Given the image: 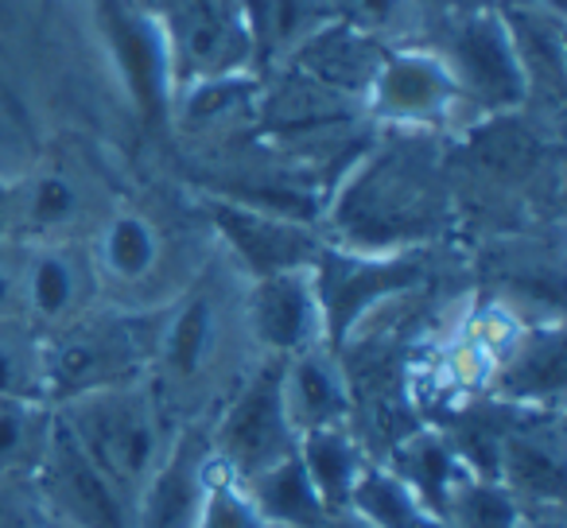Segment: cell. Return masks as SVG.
Here are the masks:
<instances>
[{
  "instance_id": "f35d334b",
  "label": "cell",
  "mask_w": 567,
  "mask_h": 528,
  "mask_svg": "<svg viewBox=\"0 0 567 528\" xmlns=\"http://www.w3.org/2000/svg\"><path fill=\"white\" fill-rule=\"evenodd\" d=\"M268 528H284V525H268Z\"/></svg>"
},
{
  "instance_id": "ab89813d",
  "label": "cell",
  "mask_w": 567,
  "mask_h": 528,
  "mask_svg": "<svg viewBox=\"0 0 567 528\" xmlns=\"http://www.w3.org/2000/svg\"><path fill=\"white\" fill-rule=\"evenodd\" d=\"M40 528H48V525H40Z\"/></svg>"
},
{
  "instance_id": "7402d4cb",
  "label": "cell",
  "mask_w": 567,
  "mask_h": 528,
  "mask_svg": "<svg viewBox=\"0 0 567 528\" xmlns=\"http://www.w3.org/2000/svg\"><path fill=\"white\" fill-rule=\"evenodd\" d=\"M241 4L249 51L260 66H288V59L331 24L327 0H237Z\"/></svg>"
},
{
  "instance_id": "e575fe53",
  "label": "cell",
  "mask_w": 567,
  "mask_h": 528,
  "mask_svg": "<svg viewBox=\"0 0 567 528\" xmlns=\"http://www.w3.org/2000/svg\"><path fill=\"white\" fill-rule=\"evenodd\" d=\"M0 241H12V179L0 172Z\"/></svg>"
},
{
  "instance_id": "83f0119b",
  "label": "cell",
  "mask_w": 567,
  "mask_h": 528,
  "mask_svg": "<svg viewBox=\"0 0 567 528\" xmlns=\"http://www.w3.org/2000/svg\"><path fill=\"white\" fill-rule=\"evenodd\" d=\"M55 408L43 401H0V474L35 478L48 455Z\"/></svg>"
},
{
  "instance_id": "d4e9b609",
  "label": "cell",
  "mask_w": 567,
  "mask_h": 528,
  "mask_svg": "<svg viewBox=\"0 0 567 528\" xmlns=\"http://www.w3.org/2000/svg\"><path fill=\"white\" fill-rule=\"evenodd\" d=\"M347 509L362 517L370 528H440V517L432 505L416 494L404 478H396L381 458L365 466L358 478L354 494H350Z\"/></svg>"
},
{
  "instance_id": "f546056e",
  "label": "cell",
  "mask_w": 567,
  "mask_h": 528,
  "mask_svg": "<svg viewBox=\"0 0 567 528\" xmlns=\"http://www.w3.org/2000/svg\"><path fill=\"white\" fill-rule=\"evenodd\" d=\"M195 528H268V520L260 517L245 482H237L234 474H226L218 466L210 489H206L203 509H198Z\"/></svg>"
},
{
  "instance_id": "7a4b0ae2",
  "label": "cell",
  "mask_w": 567,
  "mask_h": 528,
  "mask_svg": "<svg viewBox=\"0 0 567 528\" xmlns=\"http://www.w3.org/2000/svg\"><path fill=\"white\" fill-rule=\"evenodd\" d=\"M249 280L221 249L159 311L148 385L172 427L206 424L265 362L245 311Z\"/></svg>"
},
{
  "instance_id": "6da1fadb",
  "label": "cell",
  "mask_w": 567,
  "mask_h": 528,
  "mask_svg": "<svg viewBox=\"0 0 567 528\" xmlns=\"http://www.w3.org/2000/svg\"><path fill=\"white\" fill-rule=\"evenodd\" d=\"M455 221V172L435 133L385 128L334 179L319 234L347 252H427Z\"/></svg>"
},
{
  "instance_id": "5b68a950",
  "label": "cell",
  "mask_w": 567,
  "mask_h": 528,
  "mask_svg": "<svg viewBox=\"0 0 567 528\" xmlns=\"http://www.w3.org/2000/svg\"><path fill=\"white\" fill-rule=\"evenodd\" d=\"M159 311H121L97 303L74 323L43 334L48 346V401L94 393L148 377Z\"/></svg>"
},
{
  "instance_id": "8fae6325",
  "label": "cell",
  "mask_w": 567,
  "mask_h": 528,
  "mask_svg": "<svg viewBox=\"0 0 567 528\" xmlns=\"http://www.w3.org/2000/svg\"><path fill=\"white\" fill-rule=\"evenodd\" d=\"M110 203L97 198L82 167L43 159L28 175L12 179V241H86Z\"/></svg>"
},
{
  "instance_id": "603a6c76",
  "label": "cell",
  "mask_w": 567,
  "mask_h": 528,
  "mask_svg": "<svg viewBox=\"0 0 567 528\" xmlns=\"http://www.w3.org/2000/svg\"><path fill=\"white\" fill-rule=\"evenodd\" d=\"M296 458H300L303 474H308V482L316 486L327 513L347 509L358 478H362L365 466L373 463L370 447H365L354 427H319V432H303L300 439H296Z\"/></svg>"
},
{
  "instance_id": "836d02e7",
  "label": "cell",
  "mask_w": 567,
  "mask_h": 528,
  "mask_svg": "<svg viewBox=\"0 0 567 528\" xmlns=\"http://www.w3.org/2000/svg\"><path fill=\"white\" fill-rule=\"evenodd\" d=\"M564 517V505H520L517 528H567Z\"/></svg>"
},
{
  "instance_id": "ffe728a7",
  "label": "cell",
  "mask_w": 567,
  "mask_h": 528,
  "mask_svg": "<svg viewBox=\"0 0 567 528\" xmlns=\"http://www.w3.org/2000/svg\"><path fill=\"white\" fill-rule=\"evenodd\" d=\"M280 393L296 435L319 427H354V381L339 350L311 346L284 358Z\"/></svg>"
},
{
  "instance_id": "cb8c5ba5",
  "label": "cell",
  "mask_w": 567,
  "mask_h": 528,
  "mask_svg": "<svg viewBox=\"0 0 567 528\" xmlns=\"http://www.w3.org/2000/svg\"><path fill=\"white\" fill-rule=\"evenodd\" d=\"M381 463L404 478L427 505L432 513L440 509V501L447 497V489L455 486L463 474H471V466L463 463V455L455 451V443L447 439L440 424H416L412 432H404L393 447L381 455Z\"/></svg>"
},
{
  "instance_id": "4fadbf2b",
  "label": "cell",
  "mask_w": 567,
  "mask_h": 528,
  "mask_svg": "<svg viewBox=\"0 0 567 528\" xmlns=\"http://www.w3.org/2000/svg\"><path fill=\"white\" fill-rule=\"evenodd\" d=\"M102 24L113 40V55L136 113L148 128H167L175 117V71L159 20L128 0H102Z\"/></svg>"
},
{
  "instance_id": "4316f807",
  "label": "cell",
  "mask_w": 567,
  "mask_h": 528,
  "mask_svg": "<svg viewBox=\"0 0 567 528\" xmlns=\"http://www.w3.org/2000/svg\"><path fill=\"white\" fill-rule=\"evenodd\" d=\"M0 401H48V346L24 315H0Z\"/></svg>"
},
{
  "instance_id": "52a82bcc",
  "label": "cell",
  "mask_w": 567,
  "mask_h": 528,
  "mask_svg": "<svg viewBox=\"0 0 567 528\" xmlns=\"http://www.w3.org/2000/svg\"><path fill=\"white\" fill-rule=\"evenodd\" d=\"M280 370L284 358H265L237 385V393L206 420L214 458L237 482L257 478L260 470L296 455V439L300 435H296L288 408H284Z\"/></svg>"
},
{
  "instance_id": "484cf974",
  "label": "cell",
  "mask_w": 567,
  "mask_h": 528,
  "mask_svg": "<svg viewBox=\"0 0 567 528\" xmlns=\"http://www.w3.org/2000/svg\"><path fill=\"white\" fill-rule=\"evenodd\" d=\"M245 489L252 494V501H257L260 517H265L268 525L319 528L327 517L323 501H319L316 486L308 482V474H303V466L296 455H288L284 463L260 470L257 478L245 482Z\"/></svg>"
},
{
  "instance_id": "277c9868",
  "label": "cell",
  "mask_w": 567,
  "mask_h": 528,
  "mask_svg": "<svg viewBox=\"0 0 567 528\" xmlns=\"http://www.w3.org/2000/svg\"><path fill=\"white\" fill-rule=\"evenodd\" d=\"M51 408L128 501H136L141 486L156 470L175 435L148 377L94 389V393L51 404Z\"/></svg>"
},
{
  "instance_id": "44dd1931",
  "label": "cell",
  "mask_w": 567,
  "mask_h": 528,
  "mask_svg": "<svg viewBox=\"0 0 567 528\" xmlns=\"http://www.w3.org/2000/svg\"><path fill=\"white\" fill-rule=\"evenodd\" d=\"M385 55L389 51L381 48V40L331 20V24L319 28V32L288 59V66L308 74V79L323 82V86L339 90V94L358 97V102L365 105V94H370L373 79H378V66Z\"/></svg>"
},
{
  "instance_id": "f1b7e54d",
  "label": "cell",
  "mask_w": 567,
  "mask_h": 528,
  "mask_svg": "<svg viewBox=\"0 0 567 528\" xmlns=\"http://www.w3.org/2000/svg\"><path fill=\"white\" fill-rule=\"evenodd\" d=\"M440 528H517L520 501L486 474H463L435 509Z\"/></svg>"
},
{
  "instance_id": "5bb4252c",
  "label": "cell",
  "mask_w": 567,
  "mask_h": 528,
  "mask_svg": "<svg viewBox=\"0 0 567 528\" xmlns=\"http://www.w3.org/2000/svg\"><path fill=\"white\" fill-rule=\"evenodd\" d=\"M214 474L218 458L210 451L206 424L175 427L164 458L133 501V528H195Z\"/></svg>"
},
{
  "instance_id": "9a60e30c",
  "label": "cell",
  "mask_w": 567,
  "mask_h": 528,
  "mask_svg": "<svg viewBox=\"0 0 567 528\" xmlns=\"http://www.w3.org/2000/svg\"><path fill=\"white\" fill-rule=\"evenodd\" d=\"M164 35L172 48L175 79H229L241 74V66L252 59L237 0H172Z\"/></svg>"
},
{
  "instance_id": "30bf717a",
  "label": "cell",
  "mask_w": 567,
  "mask_h": 528,
  "mask_svg": "<svg viewBox=\"0 0 567 528\" xmlns=\"http://www.w3.org/2000/svg\"><path fill=\"white\" fill-rule=\"evenodd\" d=\"M43 520L63 528H133V501L105 478V470L79 447L55 416L48 455L35 470Z\"/></svg>"
},
{
  "instance_id": "e0dca14e",
  "label": "cell",
  "mask_w": 567,
  "mask_h": 528,
  "mask_svg": "<svg viewBox=\"0 0 567 528\" xmlns=\"http://www.w3.org/2000/svg\"><path fill=\"white\" fill-rule=\"evenodd\" d=\"M102 303L86 241L24 245V319L51 334Z\"/></svg>"
},
{
  "instance_id": "ba28073f",
  "label": "cell",
  "mask_w": 567,
  "mask_h": 528,
  "mask_svg": "<svg viewBox=\"0 0 567 528\" xmlns=\"http://www.w3.org/2000/svg\"><path fill=\"white\" fill-rule=\"evenodd\" d=\"M195 198L203 206L206 221H210V234L218 241V249L241 269L245 280H265L276 277V272L311 269L319 249L327 245L316 221L260 210V206L206 195V190H195Z\"/></svg>"
},
{
  "instance_id": "d6a6232c",
  "label": "cell",
  "mask_w": 567,
  "mask_h": 528,
  "mask_svg": "<svg viewBox=\"0 0 567 528\" xmlns=\"http://www.w3.org/2000/svg\"><path fill=\"white\" fill-rule=\"evenodd\" d=\"M0 315H24V241H0Z\"/></svg>"
},
{
  "instance_id": "2e32d148",
  "label": "cell",
  "mask_w": 567,
  "mask_h": 528,
  "mask_svg": "<svg viewBox=\"0 0 567 528\" xmlns=\"http://www.w3.org/2000/svg\"><path fill=\"white\" fill-rule=\"evenodd\" d=\"M494 478L520 505H564L567 447L559 412L513 408L494 455Z\"/></svg>"
},
{
  "instance_id": "74e56055",
  "label": "cell",
  "mask_w": 567,
  "mask_h": 528,
  "mask_svg": "<svg viewBox=\"0 0 567 528\" xmlns=\"http://www.w3.org/2000/svg\"><path fill=\"white\" fill-rule=\"evenodd\" d=\"M43 525H48V528H63V525H51V520H43Z\"/></svg>"
},
{
  "instance_id": "8992f818",
  "label": "cell",
  "mask_w": 567,
  "mask_h": 528,
  "mask_svg": "<svg viewBox=\"0 0 567 528\" xmlns=\"http://www.w3.org/2000/svg\"><path fill=\"white\" fill-rule=\"evenodd\" d=\"M319 308H323L327 346L347 350L354 334L401 296L427 280V252H347L323 245L311 265Z\"/></svg>"
},
{
  "instance_id": "d6986e66",
  "label": "cell",
  "mask_w": 567,
  "mask_h": 528,
  "mask_svg": "<svg viewBox=\"0 0 567 528\" xmlns=\"http://www.w3.org/2000/svg\"><path fill=\"white\" fill-rule=\"evenodd\" d=\"M564 370H567V358H564V327H559V319L533 323L502 354L486 393L489 401L509 404V408L559 412V401H564Z\"/></svg>"
},
{
  "instance_id": "3957f363",
  "label": "cell",
  "mask_w": 567,
  "mask_h": 528,
  "mask_svg": "<svg viewBox=\"0 0 567 528\" xmlns=\"http://www.w3.org/2000/svg\"><path fill=\"white\" fill-rule=\"evenodd\" d=\"M86 245L102 303L121 311H164L218 249L198 198H113Z\"/></svg>"
},
{
  "instance_id": "9c48e42d",
  "label": "cell",
  "mask_w": 567,
  "mask_h": 528,
  "mask_svg": "<svg viewBox=\"0 0 567 528\" xmlns=\"http://www.w3.org/2000/svg\"><path fill=\"white\" fill-rule=\"evenodd\" d=\"M440 59L447 63L466 110H478V117L520 113L533 94L502 12L478 9L458 17L451 24L447 55Z\"/></svg>"
},
{
  "instance_id": "1f68e13d",
  "label": "cell",
  "mask_w": 567,
  "mask_h": 528,
  "mask_svg": "<svg viewBox=\"0 0 567 528\" xmlns=\"http://www.w3.org/2000/svg\"><path fill=\"white\" fill-rule=\"evenodd\" d=\"M43 505L35 494V478L0 474V528H40Z\"/></svg>"
},
{
  "instance_id": "ac0fdd59",
  "label": "cell",
  "mask_w": 567,
  "mask_h": 528,
  "mask_svg": "<svg viewBox=\"0 0 567 528\" xmlns=\"http://www.w3.org/2000/svg\"><path fill=\"white\" fill-rule=\"evenodd\" d=\"M245 311H249L252 342L265 358H292L311 346H327L323 308L311 269L249 280Z\"/></svg>"
},
{
  "instance_id": "d590c367",
  "label": "cell",
  "mask_w": 567,
  "mask_h": 528,
  "mask_svg": "<svg viewBox=\"0 0 567 528\" xmlns=\"http://www.w3.org/2000/svg\"><path fill=\"white\" fill-rule=\"evenodd\" d=\"M319 528H370V525H365L362 517H354L350 509H334V513H327Z\"/></svg>"
},
{
  "instance_id": "7c38bea8",
  "label": "cell",
  "mask_w": 567,
  "mask_h": 528,
  "mask_svg": "<svg viewBox=\"0 0 567 528\" xmlns=\"http://www.w3.org/2000/svg\"><path fill=\"white\" fill-rule=\"evenodd\" d=\"M466 110L447 63L427 51H393L381 59L378 79L365 94V117L385 128L435 133L455 125Z\"/></svg>"
},
{
  "instance_id": "8d00e7d4",
  "label": "cell",
  "mask_w": 567,
  "mask_h": 528,
  "mask_svg": "<svg viewBox=\"0 0 567 528\" xmlns=\"http://www.w3.org/2000/svg\"><path fill=\"white\" fill-rule=\"evenodd\" d=\"M533 9H544V12H551V17H564L567 0H536Z\"/></svg>"
},
{
  "instance_id": "4dcf8cb0",
  "label": "cell",
  "mask_w": 567,
  "mask_h": 528,
  "mask_svg": "<svg viewBox=\"0 0 567 528\" xmlns=\"http://www.w3.org/2000/svg\"><path fill=\"white\" fill-rule=\"evenodd\" d=\"M331 4V17L339 24H350L358 32L373 35L378 40L381 32H393V28L404 24L409 17V0H327Z\"/></svg>"
}]
</instances>
